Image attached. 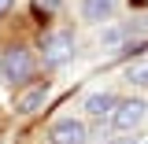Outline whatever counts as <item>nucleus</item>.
<instances>
[{"mask_svg":"<svg viewBox=\"0 0 148 144\" xmlns=\"http://www.w3.org/2000/svg\"><path fill=\"white\" fill-rule=\"evenodd\" d=\"M145 115H148V104L133 96V100L115 104V111H111V126L126 133V129H137V126H141V122H145Z\"/></svg>","mask_w":148,"mask_h":144,"instance_id":"2","label":"nucleus"},{"mask_svg":"<svg viewBox=\"0 0 148 144\" xmlns=\"http://www.w3.org/2000/svg\"><path fill=\"white\" fill-rule=\"evenodd\" d=\"M8 8H11V0H0V15H4V11H8Z\"/></svg>","mask_w":148,"mask_h":144,"instance_id":"11","label":"nucleus"},{"mask_svg":"<svg viewBox=\"0 0 148 144\" xmlns=\"http://www.w3.org/2000/svg\"><path fill=\"white\" fill-rule=\"evenodd\" d=\"M56 4H59V0H34V11H37V15H48Z\"/></svg>","mask_w":148,"mask_h":144,"instance_id":"9","label":"nucleus"},{"mask_svg":"<svg viewBox=\"0 0 148 144\" xmlns=\"http://www.w3.org/2000/svg\"><path fill=\"white\" fill-rule=\"evenodd\" d=\"M45 96H48V81H34V85H26V89L15 96V111H22V115H34V111L45 104Z\"/></svg>","mask_w":148,"mask_h":144,"instance_id":"5","label":"nucleus"},{"mask_svg":"<svg viewBox=\"0 0 148 144\" xmlns=\"http://www.w3.org/2000/svg\"><path fill=\"white\" fill-rule=\"evenodd\" d=\"M115 104H119V100H115L111 92H89V96H85V111H89L92 118L111 115V111H115Z\"/></svg>","mask_w":148,"mask_h":144,"instance_id":"6","label":"nucleus"},{"mask_svg":"<svg viewBox=\"0 0 148 144\" xmlns=\"http://www.w3.org/2000/svg\"><path fill=\"white\" fill-rule=\"evenodd\" d=\"M48 137H52V144H85V122H78V118H59Z\"/></svg>","mask_w":148,"mask_h":144,"instance_id":"4","label":"nucleus"},{"mask_svg":"<svg viewBox=\"0 0 148 144\" xmlns=\"http://www.w3.org/2000/svg\"><path fill=\"white\" fill-rule=\"evenodd\" d=\"M111 144H137V141H130V137H115Z\"/></svg>","mask_w":148,"mask_h":144,"instance_id":"10","label":"nucleus"},{"mask_svg":"<svg viewBox=\"0 0 148 144\" xmlns=\"http://www.w3.org/2000/svg\"><path fill=\"white\" fill-rule=\"evenodd\" d=\"M130 81L133 85H148V59H141V63L130 67Z\"/></svg>","mask_w":148,"mask_h":144,"instance_id":"8","label":"nucleus"},{"mask_svg":"<svg viewBox=\"0 0 148 144\" xmlns=\"http://www.w3.org/2000/svg\"><path fill=\"white\" fill-rule=\"evenodd\" d=\"M34 74V55L30 48H8V52L0 55V78H8V81H26Z\"/></svg>","mask_w":148,"mask_h":144,"instance_id":"1","label":"nucleus"},{"mask_svg":"<svg viewBox=\"0 0 148 144\" xmlns=\"http://www.w3.org/2000/svg\"><path fill=\"white\" fill-rule=\"evenodd\" d=\"M111 11H115V0H85L82 4V15L89 18V22H104Z\"/></svg>","mask_w":148,"mask_h":144,"instance_id":"7","label":"nucleus"},{"mask_svg":"<svg viewBox=\"0 0 148 144\" xmlns=\"http://www.w3.org/2000/svg\"><path fill=\"white\" fill-rule=\"evenodd\" d=\"M71 55H74V37L67 30H56V33L45 37V63L48 67H63Z\"/></svg>","mask_w":148,"mask_h":144,"instance_id":"3","label":"nucleus"}]
</instances>
